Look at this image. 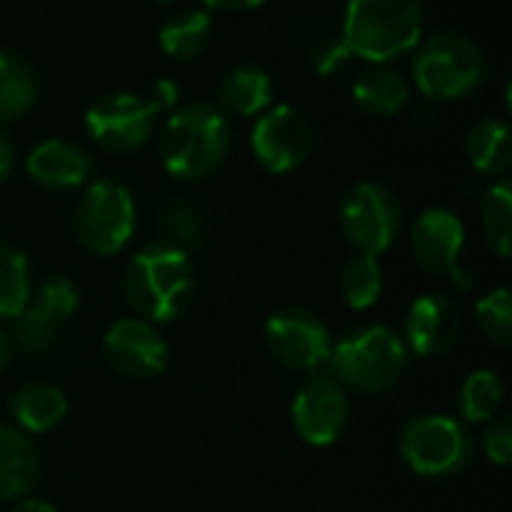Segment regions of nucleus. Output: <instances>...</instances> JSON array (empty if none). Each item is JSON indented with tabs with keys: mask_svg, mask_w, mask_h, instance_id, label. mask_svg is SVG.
<instances>
[{
	"mask_svg": "<svg viewBox=\"0 0 512 512\" xmlns=\"http://www.w3.org/2000/svg\"><path fill=\"white\" fill-rule=\"evenodd\" d=\"M501 405H504V381L495 372L480 369V372H471L465 378L462 393H459V414L468 423L495 420Z\"/></svg>",
	"mask_w": 512,
	"mask_h": 512,
	"instance_id": "28",
	"label": "nucleus"
},
{
	"mask_svg": "<svg viewBox=\"0 0 512 512\" xmlns=\"http://www.w3.org/2000/svg\"><path fill=\"white\" fill-rule=\"evenodd\" d=\"M339 288H342V300H345L354 312H363V309L375 306L378 297H381V291H384V273H381L378 258H375V255L357 252V255L342 267Z\"/></svg>",
	"mask_w": 512,
	"mask_h": 512,
	"instance_id": "27",
	"label": "nucleus"
},
{
	"mask_svg": "<svg viewBox=\"0 0 512 512\" xmlns=\"http://www.w3.org/2000/svg\"><path fill=\"white\" fill-rule=\"evenodd\" d=\"M264 0H204V6L210 9H219V12H249V9H258Z\"/></svg>",
	"mask_w": 512,
	"mask_h": 512,
	"instance_id": "35",
	"label": "nucleus"
},
{
	"mask_svg": "<svg viewBox=\"0 0 512 512\" xmlns=\"http://www.w3.org/2000/svg\"><path fill=\"white\" fill-rule=\"evenodd\" d=\"M9 360H12V339L0 330V372L9 366Z\"/></svg>",
	"mask_w": 512,
	"mask_h": 512,
	"instance_id": "37",
	"label": "nucleus"
},
{
	"mask_svg": "<svg viewBox=\"0 0 512 512\" xmlns=\"http://www.w3.org/2000/svg\"><path fill=\"white\" fill-rule=\"evenodd\" d=\"M210 33H213L210 15L201 9H186L165 21V27L159 30V45L171 60H192L207 48Z\"/></svg>",
	"mask_w": 512,
	"mask_h": 512,
	"instance_id": "26",
	"label": "nucleus"
},
{
	"mask_svg": "<svg viewBox=\"0 0 512 512\" xmlns=\"http://www.w3.org/2000/svg\"><path fill=\"white\" fill-rule=\"evenodd\" d=\"M12 512H57L48 501H39V498H21L15 507H12Z\"/></svg>",
	"mask_w": 512,
	"mask_h": 512,
	"instance_id": "36",
	"label": "nucleus"
},
{
	"mask_svg": "<svg viewBox=\"0 0 512 512\" xmlns=\"http://www.w3.org/2000/svg\"><path fill=\"white\" fill-rule=\"evenodd\" d=\"M477 327L486 339L507 348L512 342V294L510 288H498L477 303Z\"/></svg>",
	"mask_w": 512,
	"mask_h": 512,
	"instance_id": "31",
	"label": "nucleus"
},
{
	"mask_svg": "<svg viewBox=\"0 0 512 512\" xmlns=\"http://www.w3.org/2000/svg\"><path fill=\"white\" fill-rule=\"evenodd\" d=\"M27 174L48 189H75L84 186L90 171H93V159L90 153L66 138H45L42 144H36L27 153L24 162Z\"/></svg>",
	"mask_w": 512,
	"mask_h": 512,
	"instance_id": "17",
	"label": "nucleus"
},
{
	"mask_svg": "<svg viewBox=\"0 0 512 512\" xmlns=\"http://www.w3.org/2000/svg\"><path fill=\"white\" fill-rule=\"evenodd\" d=\"M159 3H171V0H159Z\"/></svg>",
	"mask_w": 512,
	"mask_h": 512,
	"instance_id": "38",
	"label": "nucleus"
},
{
	"mask_svg": "<svg viewBox=\"0 0 512 512\" xmlns=\"http://www.w3.org/2000/svg\"><path fill=\"white\" fill-rule=\"evenodd\" d=\"M147 99L156 105L159 114H162V111H171V108L177 105V99H180V87H177L171 78H156L153 87H150V93H147Z\"/></svg>",
	"mask_w": 512,
	"mask_h": 512,
	"instance_id": "33",
	"label": "nucleus"
},
{
	"mask_svg": "<svg viewBox=\"0 0 512 512\" xmlns=\"http://www.w3.org/2000/svg\"><path fill=\"white\" fill-rule=\"evenodd\" d=\"M156 231H159V246L180 249L189 255V249H198L207 237V216L198 204L186 198H168L159 207Z\"/></svg>",
	"mask_w": 512,
	"mask_h": 512,
	"instance_id": "22",
	"label": "nucleus"
},
{
	"mask_svg": "<svg viewBox=\"0 0 512 512\" xmlns=\"http://www.w3.org/2000/svg\"><path fill=\"white\" fill-rule=\"evenodd\" d=\"M123 288L138 318L150 324H168L177 321L192 303L195 267L186 252L156 243L132 255Z\"/></svg>",
	"mask_w": 512,
	"mask_h": 512,
	"instance_id": "2",
	"label": "nucleus"
},
{
	"mask_svg": "<svg viewBox=\"0 0 512 512\" xmlns=\"http://www.w3.org/2000/svg\"><path fill=\"white\" fill-rule=\"evenodd\" d=\"M135 198L117 180H96L75 207V237L93 255H117L135 234Z\"/></svg>",
	"mask_w": 512,
	"mask_h": 512,
	"instance_id": "6",
	"label": "nucleus"
},
{
	"mask_svg": "<svg viewBox=\"0 0 512 512\" xmlns=\"http://www.w3.org/2000/svg\"><path fill=\"white\" fill-rule=\"evenodd\" d=\"M30 300V267L27 258L0 243V318H15Z\"/></svg>",
	"mask_w": 512,
	"mask_h": 512,
	"instance_id": "30",
	"label": "nucleus"
},
{
	"mask_svg": "<svg viewBox=\"0 0 512 512\" xmlns=\"http://www.w3.org/2000/svg\"><path fill=\"white\" fill-rule=\"evenodd\" d=\"M231 153V123L225 111L207 102H192L177 111L162 126L159 159L165 171L177 180H204Z\"/></svg>",
	"mask_w": 512,
	"mask_h": 512,
	"instance_id": "1",
	"label": "nucleus"
},
{
	"mask_svg": "<svg viewBox=\"0 0 512 512\" xmlns=\"http://www.w3.org/2000/svg\"><path fill=\"white\" fill-rule=\"evenodd\" d=\"M39 96V78L33 66L12 51H0V126L24 117Z\"/></svg>",
	"mask_w": 512,
	"mask_h": 512,
	"instance_id": "23",
	"label": "nucleus"
},
{
	"mask_svg": "<svg viewBox=\"0 0 512 512\" xmlns=\"http://www.w3.org/2000/svg\"><path fill=\"white\" fill-rule=\"evenodd\" d=\"M468 159L480 174L498 177L512 162L510 126L498 117H483L468 132Z\"/></svg>",
	"mask_w": 512,
	"mask_h": 512,
	"instance_id": "25",
	"label": "nucleus"
},
{
	"mask_svg": "<svg viewBox=\"0 0 512 512\" xmlns=\"http://www.w3.org/2000/svg\"><path fill=\"white\" fill-rule=\"evenodd\" d=\"M414 81L417 90L432 102H450L471 96L489 72L483 48L465 33H435L420 39L414 54Z\"/></svg>",
	"mask_w": 512,
	"mask_h": 512,
	"instance_id": "4",
	"label": "nucleus"
},
{
	"mask_svg": "<svg viewBox=\"0 0 512 512\" xmlns=\"http://www.w3.org/2000/svg\"><path fill=\"white\" fill-rule=\"evenodd\" d=\"M399 453L420 477H450L471 462V435L456 417L423 414L402 429Z\"/></svg>",
	"mask_w": 512,
	"mask_h": 512,
	"instance_id": "7",
	"label": "nucleus"
},
{
	"mask_svg": "<svg viewBox=\"0 0 512 512\" xmlns=\"http://www.w3.org/2000/svg\"><path fill=\"white\" fill-rule=\"evenodd\" d=\"M342 231L348 243L363 255L387 252L402 231V204L381 183H357L342 201Z\"/></svg>",
	"mask_w": 512,
	"mask_h": 512,
	"instance_id": "8",
	"label": "nucleus"
},
{
	"mask_svg": "<svg viewBox=\"0 0 512 512\" xmlns=\"http://www.w3.org/2000/svg\"><path fill=\"white\" fill-rule=\"evenodd\" d=\"M462 333V312L444 294H423L411 303L405 318L408 348L420 357L447 354Z\"/></svg>",
	"mask_w": 512,
	"mask_h": 512,
	"instance_id": "16",
	"label": "nucleus"
},
{
	"mask_svg": "<svg viewBox=\"0 0 512 512\" xmlns=\"http://www.w3.org/2000/svg\"><path fill=\"white\" fill-rule=\"evenodd\" d=\"M156 105L138 93H108L96 99L87 114L84 126L87 135L108 153H132L147 144L156 126Z\"/></svg>",
	"mask_w": 512,
	"mask_h": 512,
	"instance_id": "9",
	"label": "nucleus"
},
{
	"mask_svg": "<svg viewBox=\"0 0 512 512\" xmlns=\"http://www.w3.org/2000/svg\"><path fill=\"white\" fill-rule=\"evenodd\" d=\"M411 246L423 270L435 276H447L459 291H471V276L462 270V249H465V225L453 210L432 207L420 213L411 231Z\"/></svg>",
	"mask_w": 512,
	"mask_h": 512,
	"instance_id": "12",
	"label": "nucleus"
},
{
	"mask_svg": "<svg viewBox=\"0 0 512 512\" xmlns=\"http://www.w3.org/2000/svg\"><path fill=\"white\" fill-rule=\"evenodd\" d=\"M9 411L15 417V426L24 435H42V432H51L54 426L63 423V417L69 411V402H66L60 387L36 381V384H24L12 396Z\"/></svg>",
	"mask_w": 512,
	"mask_h": 512,
	"instance_id": "20",
	"label": "nucleus"
},
{
	"mask_svg": "<svg viewBox=\"0 0 512 512\" xmlns=\"http://www.w3.org/2000/svg\"><path fill=\"white\" fill-rule=\"evenodd\" d=\"M342 36L351 57L390 63L423 39V0H348Z\"/></svg>",
	"mask_w": 512,
	"mask_h": 512,
	"instance_id": "3",
	"label": "nucleus"
},
{
	"mask_svg": "<svg viewBox=\"0 0 512 512\" xmlns=\"http://www.w3.org/2000/svg\"><path fill=\"white\" fill-rule=\"evenodd\" d=\"M480 216H483V231H486V240L489 246L501 255V258H510L512 249V189L507 180L489 186L483 192V207H480Z\"/></svg>",
	"mask_w": 512,
	"mask_h": 512,
	"instance_id": "29",
	"label": "nucleus"
},
{
	"mask_svg": "<svg viewBox=\"0 0 512 512\" xmlns=\"http://www.w3.org/2000/svg\"><path fill=\"white\" fill-rule=\"evenodd\" d=\"M327 363L333 381L360 393H384L405 375L408 345L387 327H366L336 342Z\"/></svg>",
	"mask_w": 512,
	"mask_h": 512,
	"instance_id": "5",
	"label": "nucleus"
},
{
	"mask_svg": "<svg viewBox=\"0 0 512 512\" xmlns=\"http://www.w3.org/2000/svg\"><path fill=\"white\" fill-rule=\"evenodd\" d=\"M291 420L297 435L309 447H330L348 426V399L339 381L312 378L291 405Z\"/></svg>",
	"mask_w": 512,
	"mask_h": 512,
	"instance_id": "15",
	"label": "nucleus"
},
{
	"mask_svg": "<svg viewBox=\"0 0 512 512\" xmlns=\"http://www.w3.org/2000/svg\"><path fill=\"white\" fill-rule=\"evenodd\" d=\"M102 354L114 372L135 378V381L162 375L168 366V357H171L162 333L144 318L114 321L102 339Z\"/></svg>",
	"mask_w": 512,
	"mask_h": 512,
	"instance_id": "14",
	"label": "nucleus"
},
{
	"mask_svg": "<svg viewBox=\"0 0 512 512\" xmlns=\"http://www.w3.org/2000/svg\"><path fill=\"white\" fill-rule=\"evenodd\" d=\"M354 102L375 117H393L408 108L411 102V84L399 69H390L387 63H366V69L354 78Z\"/></svg>",
	"mask_w": 512,
	"mask_h": 512,
	"instance_id": "19",
	"label": "nucleus"
},
{
	"mask_svg": "<svg viewBox=\"0 0 512 512\" xmlns=\"http://www.w3.org/2000/svg\"><path fill=\"white\" fill-rule=\"evenodd\" d=\"M483 447H486V456H489L498 468H510V462H512L510 417H495V420H489V429H486Z\"/></svg>",
	"mask_w": 512,
	"mask_h": 512,
	"instance_id": "32",
	"label": "nucleus"
},
{
	"mask_svg": "<svg viewBox=\"0 0 512 512\" xmlns=\"http://www.w3.org/2000/svg\"><path fill=\"white\" fill-rule=\"evenodd\" d=\"M78 309V288L66 276L45 279L27 306L15 315V342L27 357H42L60 339L66 321Z\"/></svg>",
	"mask_w": 512,
	"mask_h": 512,
	"instance_id": "11",
	"label": "nucleus"
},
{
	"mask_svg": "<svg viewBox=\"0 0 512 512\" xmlns=\"http://www.w3.org/2000/svg\"><path fill=\"white\" fill-rule=\"evenodd\" d=\"M264 342L282 366L300 372L327 363L333 348L330 330L306 309H282L270 315L264 327Z\"/></svg>",
	"mask_w": 512,
	"mask_h": 512,
	"instance_id": "13",
	"label": "nucleus"
},
{
	"mask_svg": "<svg viewBox=\"0 0 512 512\" xmlns=\"http://www.w3.org/2000/svg\"><path fill=\"white\" fill-rule=\"evenodd\" d=\"M297 42L318 75H333L351 60V51L342 36V24L336 27L327 18H306L297 27Z\"/></svg>",
	"mask_w": 512,
	"mask_h": 512,
	"instance_id": "24",
	"label": "nucleus"
},
{
	"mask_svg": "<svg viewBox=\"0 0 512 512\" xmlns=\"http://www.w3.org/2000/svg\"><path fill=\"white\" fill-rule=\"evenodd\" d=\"M252 153L270 174L300 168L312 153V123L294 105H273L261 111L252 129Z\"/></svg>",
	"mask_w": 512,
	"mask_h": 512,
	"instance_id": "10",
	"label": "nucleus"
},
{
	"mask_svg": "<svg viewBox=\"0 0 512 512\" xmlns=\"http://www.w3.org/2000/svg\"><path fill=\"white\" fill-rule=\"evenodd\" d=\"M39 483V453L18 429L0 423V501H21Z\"/></svg>",
	"mask_w": 512,
	"mask_h": 512,
	"instance_id": "18",
	"label": "nucleus"
},
{
	"mask_svg": "<svg viewBox=\"0 0 512 512\" xmlns=\"http://www.w3.org/2000/svg\"><path fill=\"white\" fill-rule=\"evenodd\" d=\"M12 168H15V144H12L9 132L0 126V183L12 174Z\"/></svg>",
	"mask_w": 512,
	"mask_h": 512,
	"instance_id": "34",
	"label": "nucleus"
},
{
	"mask_svg": "<svg viewBox=\"0 0 512 512\" xmlns=\"http://www.w3.org/2000/svg\"><path fill=\"white\" fill-rule=\"evenodd\" d=\"M219 102L237 117H255L273 102V78L258 66H234L219 81Z\"/></svg>",
	"mask_w": 512,
	"mask_h": 512,
	"instance_id": "21",
	"label": "nucleus"
}]
</instances>
